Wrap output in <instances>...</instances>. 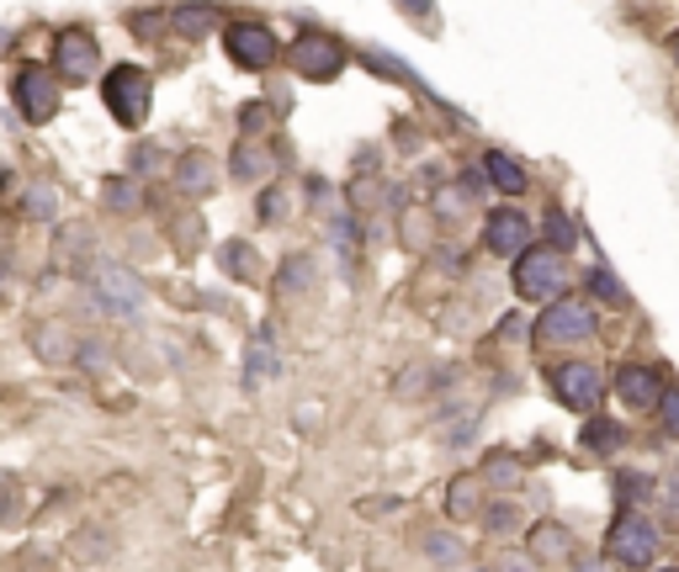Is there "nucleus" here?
<instances>
[{"label":"nucleus","mask_w":679,"mask_h":572,"mask_svg":"<svg viewBox=\"0 0 679 572\" xmlns=\"http://www.w3.org/2000/svg\"><path fill=\"white\" fill-rule=\"evenodd\" d=\"M271 371H282V360H276V350H271V329H261L255 339H250V360H244V387H255V381L271 377Z\"/></svg>","instance_id":"nucleus-22"},{"label":"nucleus","mask_w":679,"mask_h":572,"mask_svg":"<svg viewBox=\"0 0 679 572\" xmlns=\"http://www.w3.org/2000/svg\"><path fill=\"white\" fill-rule=\"evenodd\" d=\"M101 207H107V213H118V217L139 213V207H144V186H139L133 175H112V181L101 186Z\"/></svg>","instance_id":"nucleus-18"},{"label":"nucleus","mask_w":679,"mask_h":572,"mask_svg":"<svg viewBox=\"0 0 679 572\" xmlns=\"http://www.w3.org/2000/svg\"><path fill=\"white\" fill-rule=\"evenodd\" d=\"M74 350H80V339H74L64 324H53L49 318V324H38V329H32V356H43L49 366H70Z\"/></svg>","instance_id":"nucleus-15"},{"label":"nucleus","mask_w":679,"mask_h":572,"mask_svg":"<svg viewBox=\"0 0 679 572\" xmlns=\"http://www.w3.org/2000/svg\"><path fill=\"white\" fill-rule=\"evenodd\" d=\"M669 48H675V59H679V32H675V43H669Z\"/></svg>","instance_id":"nucleus-43"},{"label":"nucleus","mask_w":679,"mask_h":572,"mask_svg":"<svg viewBox=\"0 0 679 572\" xmlns=\"http://www.w3.org/2000/svg\"><path fill=\"white\" fill-rule=\"evenodd\" d=\"M568 282V270H563V255L553 244H526L520 255H515V292L526 297V303H553Z\"/></svg>","instance_id":"nucleus-5"},{"label":"nucleus","mask_w":679,"mask_h":572,"mask_svg":"<svg viewBox=\"0 0 679 572\" xmlns=\"http://www.w3.org/2000/svg\"><path fill=\"white\" fill-rule=\"evenodd\" d=\"M419 551H425L430 562H440V568H457L462 556H467V551H462V541H452L446 530H425V541H419Z\"/></svg>","instance_id":"nucleus-25"},{"label":"nucleus","mask_w":679,"mask_h":572,"mask_svg":"<svg viewBox=\"0 0 679 572\" xmlns=\"http://www.w3.org/2000/svg\"><path fill=\"white\" fill-rule=\"evenodd\" d=\"M663 371L658 366H621L616 371V398L631 408V413H653L658 398H663Z\"/></svg>","instance_id":"nucleus-11"},{"label":"nucleus","mask_w":679,"mask_h":572,"mask_svg":"<svg viewBox=\"0 0 679 572\" xmlns=\"http://www.w3.org/2000/svg\"><path fill=\"white\" fill-rule=\"evenodd\" d=\"M133 165H139V170H154V165H160V154H154V149H139V154H133Z\"/></svg>","instance_id":"nucleus-41"},{"label":"nucleus","mask_w":679,"mask_h":572,"mask_svg":"<svg viewBox=\"0 0 679 572\" xmlns=\"http://www.w3.org/2000/svg\"><path fill=\"white\" fill-rule=\"evenodd\" d=\"M85 303L101 318L139 324L149 308V286L139 282V270H128L122 261H97V265H85Z\"/></svg>","instance_id":"nucleus-1"},{"label":"nucleus","mask_w":679,"mask_h":572,"mask_svg":"<svg viewBox=\"0 0 679 572\" xmlns=\"http://www.w3.org/2000/svg\"><path fill=\"white\" fill-rule=\"evenodd\" d=\"M446 509H452V520L478 514V509H484V503H478V477H457V482H452V493H446Z\"/></svg>","instance_id":"nucleus-26"},{"label":"nucleus","mask_w":679,"mask_h":572,"mask_svg":"<svg viewBox=\"0 0 679 572\" xmlns=\"http://www.w3.org/2000/svg\"><path fill=\"white\" fill-rule=\"evenodd\" d=\"M658 572H679V568H658Z\"/></svg>","instance_id":"nucleus-44"},{"label":"nucleus","mask_w":679,"mask_h":572,"mask_svg":"<svg viewBox=\"0 0 679 572\" xmlns=\"http://www.w3.org/2000/svg\"><path fill=\"white\" fill-rule=\"evenodd\" d=\"M547 387L558 392L563 408L589 413V408L600 404V392H606V377H600L589 360H558V366H547Z\"/></svg>","instance_id":"nucleus-7"},{"label":"nucleus","mask_w":679,"mask_h":572,"mask_svg":"<svg viewBox=\"0 0 679 572\" xmlns=\"http://www.w3.org/2000/svg\"><path fill=\"white\" fill-rule=\"evenodd\" d=\"M0 181H6V165H0Z\"/></svg>","instance_id":"nucleus-45"},{"label":"nucleus","mask_w":679,"mask_h":572,"mask_svg":"<svg viewBox=\"0 0 679 572\" xmlns=\"http://www.w3.org/2000/svg\"><path fill=\"white\" fill-rule=\"evenodd\" d=\"M526 547H531L536 562H568V556H574V530L558 520H541V524H531Z\"/></svg>","instance_id":"nucleus-14"},{"label":"nucleus","mask_w":679,"mask_h":572,"mask_svg":"<svg viewBox=\"0 0 679 572\" xmlns=\"http://www.w3.org/2000/svg\"><path fill=\"white\" fill-rule=\"evenodd\" d=\"M308 286H314V255H287L282 276H276V292L292 297V292H308Z\"/></svg>","instance_id":"nucleus-23"},{"label":"nucleus","mask_w":679,"mask_h":572,"mask_svg":"<svg viewBox=\"0 0 679 572\" xmlns=\"http://www.w3.org/2000/svg\"><path fill=\"white\" fill-rule=\"evenodd\" d=\"M484 520H488V530H494V535H505V530H515V524H520V514H515V503H488Z\"/></svg>","instance_id":"nucleus-33"},{"label":"nucleus","mask_w":679,"mask_h":572,"mask_svg":"<svg viewBox=\"0 0 679 572\" xmlns=\"http://www.w3.org/2000/svg\"><path fill=\"white\" fill-rule=\"evenodd\" d=\"M621 446H627V429L616 425V419H600V413H595V419L584 425V451H595V456H616Z\"/></svg>","instance_id":"nucleus-20"},{"label":"nucleus","mask_w":679,"mask_h":572,"mask_svg":"<svg viewBox=\"0 0 679 572\" xmlns=\"http://www.w3.org/2000/svg\"><path fill=\"white\" fill-rule=\"evenodd\" d=\"M219 6H207V0H186V6H175V11H170V32H181V38H207V32H213V27H219Z\"/></svg>","instance_id":"nucleus-16"},{"label":"nucleus","mask_w":679,"mask_h":572,"mask_svg":"<svg viewBox=\"0 0 679 572\" xmlns=\"http://www.w3.org/2000/svg\"><path fill=\"white\" fill-rule=\"evenodd\" d=\"M658 408H663V429H669V435H679V392H663V398H658Z\"/></svg>","instance_id":"nucleus-37"},{"label":"nucleus","mask_w":679,"mask_h":572,"mask_svg":"<svg viewBox=\"0 0 679 572\" xmlns=\"http://www.w3.org/2000/svg\"><path fill=\"white\" fill-rule=\"evenodd\" d=\"M276 213H282V191H266V196H261V217L271 223Z\"/></svg>","instance_id":"nucleus-40"},{"label":"nucleus","mask_w":679,"mask_h":572,"mask_svg":"<svg viewBox=\"0 0 679 572\" xmlns=\"http://www.w3.org/2000/svg\"><path fill=\"white\" fill-rule=\"evenodd\" d=\"M101 101H107L112 122L139 127L149 118V106H154V80L139 64H118V70H107V80H101Z\"/></svg>","instance_id":"nucleus-2"},{"label":"nucleus","mask_w":679,"mask_h":572,"mask_svg":"<svg viewBox=\"0 0 679 572\" xmlns=\"http://www.w3.org/2000/svg\"><path fill=\"white\" fill-rule=\"evenodd\" d=\"M366 70L372 74H388V80H398V85H414V74L393 59V53H366Z\"/></svg>","instance_id":"nucleus-31"},{"label":"nucleus","mask_w":679,"mask_h":572,"mask_svg":"<svg viewBox=\"0 0 679 572\" xmlns=\"http://www.w3.org/2000/svg\"><path fill=\"white\" fill-rule=\"evenodd\" d=\"M330 238H335V249L356 255V217H340L335 228H330Z\"/></svg>","instance_id":"nucleus-35"},{"label":"nucleus","mask_w":679,"mask_h":572,"mask_svg":"<svg viewBox=\"0 0 679 572\" xmlns=\"http://www.w3.org/2000/svg\"><path fill=\"white\" fill-rule=\"evenodd\" d=\"M53 255H59V265H64V270H85L91 238L80 234V228H70V234H59V249H53Z\"/></svg>","instance_id":"nucleus-27"},{"label":"nucleus","mask_w":679,"mask_h":572,"mask_svg":"<svg viewBox=\"0 0 679 572\" xmlns=\"http://www.w3.org/2000/svg\"><path fill=\"white\" fill-rule=\"evenodd\" d=\"M398 6H404V11H409L414 22H425V17H430V11H436V0H398Z\"/></svg>","instance_id":"nucleus-39"},{"label":"nucleus","mask_w":679,"mask_h":572,"mask_svg":"<svg viewBox=\"0 0 679 572\" xmlns=\"http://www.w3.org/2000/svg\"><path fill=\"white\" fill-rule=\"evenodd\" d=\"M22 217L27 223H53V217H59V191L53 186H27L22 191Z\"/></svg>","instance_id":"nucleus-24"},{"label":"nucleus","mask_w":679,"mask_h":572,"mask_svg":"<svg viewBox=\"0 0 679 572\" xmlns=\"http://www.w3.org/2000/svg\"><path fill=\"white\" fill-rule=\"evenodd\" d=\"M484 477L494 482V488H515V477H520V461H515V456H505V451H494L484 461Z\"/></svg>","instance_id":"nucleus-28"},{"label":"nucleus","mask_w":679,"mask_h":572,"mask_svg":"<svg viewBox=\"0 0 679 572\" xmlns=\"http://www.w3.org/2000/svg\"><path fill=\"white\" fill-rule=\"evenodd\" d=\"M648 482H653V477H642V472H621V477H616L621 509H631V499H648Z\"/></svg>","instance_id":"nucleus-32"},{"label":"nucleus","mask_w":679,"mask_h":572,"mask_svg":"<svg viewBox=\"0 0 679 572\" xmlns=\"http://www.w3.org/2000/svg\"><path fill=\"white\" fill-rule=\"evenodd\" d=\"M484 175H488V186L505 191V196H520V191L531 186V181H526V170L515 165L509 154H488V160H484Z\"/></svg>","instance_id":"nucleus-21"},{"label":"nucleus","mask_w":679,"mask_h":572,"mask_svg":"<svg viewBox=\"0 0 679 572\" xmlns=\"http://www.w3.org/2000/svg\"><path fill=\"white\" fill-rule=\"evenodd\" d=\"M271 170H276V154H271L266 143L244 139L240 149H234V181H244V186H255V181H266Z\"/></svg>","instance_id":"nucleus-17"},{"label":"nucleus","mask_w":679,"mask_h":572,"mask_svg":"<svg viewBox=\"0 0 679 572\" xmlns=\"http://www.w3.org/2000/svg\"><path fill=\"white\" fill-rule=\"evenodd\" d=\"M97 70H101L97 32H85V27H64V32L53 38V80H64V85H85V80H97Z\"/></svg>","instance_id":"nucleus-6"},{"label":"nucleus","mask_w":679,"mask_h":572,"mask_svg":"<svg viewBox=\"0 0 679 572\" xmlns=\"http://www.w3.org/2000/svg\"><path fill=\"white\" fill-rule=\"evenodd\" d=\"M11 101H17L22 122L43 127V122H53V112H59V80H53L43 64H22V74L11 80Z\"/></svg>","instance_id":"nucleus-9"},{"label":"nucleus","mask_w":679,"mask_h":572,"mask_svg":"<svg viewBox=\"0 0 679 572\" xmlns=\"http://www.w3.org/2000/svg\"><path fill=\"white\" fill-rule=\"evenodd\" d=\"M107 356H112V350H107L101 339H80V350H74V360H80V366H91V371H101Z\"/></svg>","instance_id":"nucleus-34"},{"label":"nucleus","mask_w":679,"mask_h":572,"mask_svg":"<svg viewBox=\"0 0 679 572\" xmlns=\"http://www.w3.org/2000/svg\"><path fill=\"white\" fill-rule=\"evenodd\" d=\"M223 48H229V59L240 70H271L282 59V43H276V32L266 22H229L223 27Z\"/></svg>","instance_id":"nucleus-10"},{"label":"nucleus","mask_w":679,"mask_h":572,"mask_svg":"<svg viewBox=\"0 0 679 572\" xmlns=\"http://www.w3.org/2000/svg\"><path fill=\"white\" fill-rule=\"evenodd\" d=\"M663 499H669V509H679V472L663 482Z\"/></svg>","instance_id":"nucleus-42"},{"label":"nucleus","mask_w":679,"mask_h":572,"mask_svg":"<svg viewBox=\"0 0 679 572\" xmlns=\"http://www.w3.org/2000/svg\"><path fill=\"white\" fill-rule=\"evenodd\" d=\"M219 265L229 270V276H240V282H255V276H261V255H255L250 238H229V244L219 249Z\"/></svg>","instance_id":"nucleus-19"},{"label":"nucleus","mask_w":679,"mask_h":572,"mask_svg":"<svg viewBox=\"0 0 679 572\" xmlns=\"http://www.w3.org/2000/svg\"><path fill=\"white\" fill-rule=\"evenodd\" d=\"M589 292H595V297H606L610 308H621V303H627V292H621V282L610 276L606 265H595V270H589Z\"/></svg>","instance_id":"nucleus-29"},{"label":"nucleus","mask_w":679,"mask_h":572,"mask_svg":"<svg viewBox=\"0 0 679 572\" xmlns=\"http://www.w3.org/2000/svg\"><path fill=\"white\" fill-rule=\"evenodd\" d=\"M595 324H600V313L589 308V303H579V297H553V308L536 318L531 329V345L536 350H558V345H584L589 334H595Z\"/></svg>","instance_id":"nucleus-3"},{"label":"nucleus","mask_w":679,"mask_h":572,"mask_svg":"<svg viewBox=\"0 0 679 572\" xmlns=\"http://www.w3.org/2000/svg\"><path fill=\"white\" fill-rule=\"evenodd\" d=\"M287 64L303 74V80H318V85H324V80H335V74L345 70V43L330 38V32H314V27H308V32H297Z\"/></svg>","instance_id":"nucleus-8"},{"label":"nucleus","mask_w":679,"mask_h":572,"mask_svg":"<svg viewBox=\"0 0 679 572\" xmlns=\"http://www.w3.org/2000/svg\"><path fill=\"white\" fill-rule=\"evenodd\" d=\"M266 122H271V106H244L240 127H244V133H261V127H266Z\"/></svg>","instance_id":"nucleus-38"},{"label":"nucleus","mask_w":679,"mask_h":572,"mask_svg":"<svg viewBox=\"0 0 679 572\" xmlns=\"http://www.w3.org/2000/svg\"><path fill=\"white\" fill-rule=\"evenodd\" d=\"M658 547H663L658 524L648 520V514H637V509H621V514H616V524H610L606 556L616 562V568H653Z\"/></svg>","instance_id":"nucleus-4"},{"label":"nucleus","mask_w":679,"mask_h":572,"mask_svg":"<svg viewBox=\"0 0 679 572\" xmlns=\"http://www.w3.org/2000/svg\"><path fill=\"white\" fill-rule=\"evenodd\" d=\"M484 244L494 255H520L531 244V217L520 213V207H494L484 217Z\"/></svg>","instance_id":"nucleus-12"},{"label":"nucleus","mask_w":679,"mask_h":572,"mask_svg":"<svg viewBox=\"0 0 679 572\" xmlns=\"http://www.w3.org/2000/svg\"><path fill=\"white\" fill-rule=\"evenodd\" d=\"M574 238H579V234H574V223L553 207V213H547V244H553L558 255H568V249H574Z\"/></svg>","instance_id":"nucleus-30"},{"label":"nucleus","mask_w":679,"mask_h":572,"mask_svg":"<svg viewBox=\"0 0 679 572\" xmlns=\"http://www.w3.org/2000/svg\"><path fill=\"white\" fill-rule=\"evenodd\" d=\"M22 514V503H17V488H11V477H0V520H17Z\"/></svg>","instance_id":"nucleus-36"},{"label":"nucleus","mask_w":679,"mask_h":572,"mask_svg":"<svg viewBox=\"0 0 679 572\" xmlns=\"http://www.w3.org/2000/svg\"><path fill=\"white\" fill-rule=\"evenodd\" d=\"M170 181L181 196H213L219 191V165H213V154H202V149H186L175 170H170Z\"/></svg>","instance_id":"nucleus-13"}]
</instances>
